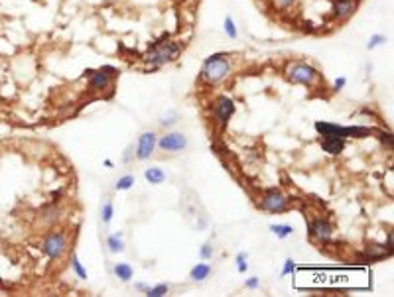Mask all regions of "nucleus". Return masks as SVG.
Instances as JSON below:
<instances>
[{"label":"nucleus","instance_id":"27","mask_svg":"<svg viewBox=\"0 0 394 297\" xmlns=\"http://www.w3.org/2000/svg\"><path fill=\"white\" fill-rule=\"evenodd\" d=\"M57 217H59V209H57V207H49V209L44 211V219H46L47 223L57 221Z\"/></svg>","mask_w":394,"mask_h":297},{"label":"nucleus","instance_id":"29","mask_svg":"<svg viewBox=\"0 0 394 297\" xmlns=\"http://www.w3.org/2000/svg\"><path fill=\"white\" fill-rule=\"evenodd\" d=\"M199 256H201V260H211L213 258V246L211 244H203L201 246V252H199Z\"/></svg>","mask_w":394,"mask_h":297},{"label":"nucleus","instance_id":"17","mask_svg":"<svg viewBox=\"0 0 394 297\" xmlns=\"http://www.w3.org/2000/svg\"><path fill=\"white\" fill-rule=\"evenodd\" d=\"M107 246H109V250L113 252V254H118V252L124 250V240H122V232H115V234H111V236L107 238Z\"/></svg>","mask_w":394,"mask_h":297},{"label":"nucleus","instance_id":"15","mask_svg":"<svg viewBox=\"0 0 394 297\" xmlns=\"http://www.w3.org/2000/svg\"><path fill=\"white\" fill-rule=\"evenodd\" d=\"M113 272H115V275L120 279V281H130V279H132V275H134L132 266H130V264H124V262L116 264L115 268H113Z\"/></svg>","mask_w":394,"mask_h":297},{"label":"nucleus","instance_id":"32","mask_svg":"<svg viewBox=\"0 0 394 297\" xmlns=\"http://www.w3.org/2000/svg\"><path fill=\"white\" fill-rule=\"evenodd\" d=\"M345 85H347V79H345V77H339V79H335V83H333V91H341Z\"/></svg>","mask_w":394,"mask_h":297},{"label":"nucleus","instance_id":"20","mask_svg":"<svg viewBox=\"0 0 394 297\" xmlns=\"http://www.w3.org/2000/svg\"><path fill=\"white\" fill-rule=\"evenodd\" d=\"M113 215H115V207H113V201H105V205L101 209V219L105 225H109L113 221Z\"/></svg>","mask_w":394,"mask_h":297},{"label":"nucleus","instance_id":"10","mask_svg":"<svg viewBox=\"0 0 394 297\" xmlns=\"http://www.w3.org/2000/svg\"><path fill=\"white\" fill-rule=\"evenodd\" d=\"M115 77H116V69H113V67H103V69H99V71H93V73H91V89H93V91L109 89Z\"/></svg>","mask_w":394,"mask_h":297},{"label":"nucleus","instance_id":"13","mask_svg":"<svg viewBox=\"0 0 394 297\" xmlns=\"http://www.w3.org/2000/svg\"><path fill=\"white\" fill-rule=\"evenodd\" d=\"M357 8V2L355 0H335L333 2V16L335 18H349Z\"/></svg>","mask_w":394,"mask_h":297},{"label":"nucleus","instance_id":"22","mask_svg":"<svg viewBox=\"0 0 394 297\" xmlns=\"http://www.w3.org/2000/svg\"><path fill=\"white\" fill-rule=\"evenodd\" d=\"M132 185H134V175H122V177L116 181L115 187L118 191H128Z\"/></svg>","mask_w":394,"mask_h":297},{"label":"nucleus","instance_id":"8","mask_svg":"<svg viewBox=\"0 0 394 297\" xmlns=\"http://www.w3.org/2000/svg\"><path fill=\"white\" fill-rule=\"evenodd\" d=\"M158 146L162 152H168V154H178L182 150L187 148V136L182 134V132H170L158 140Z\"/></svg>","mask_w":394,"mask_h":297},{"label":"nucleus","instance_id":"9","mask_svg":"<svg viewBox=\"0 0 394 297\" xmlns=\"http://www.w3.org/2000/svg\"><path fill=\"white\" fill-rule=\"evenodd\" d=\"M156 146H158L156 134H154V132H144V134H140L138 136V144H136L134 154H136V158H138L140 161H144L154 154Z\"/></svg>","mask_w":394,"mask_h":297},{"label":"nucleus","instance_id":"4","mask_svg":"<svg viewBox=\"0 0 394 297\" xmlns=\"http://www.w3.org/2000/svg\"><path fill=\"white\" fill-rule=\"evenodd\" d=\"M286 77L288 81L292 83H300V85H305V87H313L320 79V73L318 69L311 67L309 63H303V61H294L286 67Z\"/></svg>","mask_w":394,"mask_h":297},{"label":"nucleus","instance_id":"33","mask_svg":"<svg viewBox=\"0 0 394 297\" xmlns=\"http://www.w3.org/2000/svg\"><path fill=\"white\" fill-rule=\"evenodd\" d=\"M132 150H134V146H128V148L124 150V154H122V161H124V163H128V161H130V158H132V154H134Z\"/></svg>","mask_w":394,"mask_h":297},{"label":"nucleus","instance_id":"3","mask_svg":"<svg viewBox=\"0 0 394 297\" xmlns=\"http://www.w3.org/2000/svg\"><path fill=\"white\" fill-rule=\"evenodd\" d=\"M316 130L322 134V136H335V138H343L347 140L351 136L357 138H367L371 134V128H363V126H339V124H333V122H316Z\"/></svg>","mask_w":394,"mask_h":297},{"label":"nucleus","instance_id":"34","mask_svg":"<svg viewBox=\"0 0 394 297\" xmlns=\"http://www.w3.org/2000/svg\"><path fill=\"white\" fill-rule=\"evenodd\" d=\"M278 8H290L292 4H296V0H274Z\"/></svg>","mask_w":394,"mask_h":297},{"label":"nucleus","instance_id":"7","mask_svg":"<svg viewBox=\"0 0 394 297\" xmlns=\"http://www.w3.org/2000/svg\"><path fill=\"white\" fill-rule=\"evenodd\" d=\"M260 207L264 211H270V213H284L288 209V199H286L284 193H280L278 189H270L262 195Z\"/></svg>","mask_w":394,"mask_h":297},{"label":"nucleus","instance_id":"18","mask_svg":"<svg viewBox=\"0 0 394 297\" xmlns=\"http://www.w3.org/2000/svg\"><path fill=\"white\" fill-rule=\"evenodd\" d=\"M392 250H388L386 246H380V244H369V248H367V254H369V258L371 260H378V258H384V256H388Z\"/></svg>","mask_w":394,"mask_h":297},{"label":"nucleus","instance_id":"21","mask_svg":"<svg viewBox=\"0 0 394 297\" xmlns=\"http://www.w3.org/2000/svg\"><path fill=\"white\" fill-rule=\"evenodd\" d=\"M170 291V285L168 283H158L156 287H148L146 289V295L148 297H162Z\"/></svg>","mask_w":394,"mask_h":297},{"label":"nucleus","instance_id":"25","mask_svg":"<svg viewBox=\"0 0 394 297\" xmlns=\"http://www.w3.org/2000/svg\"><path fill=\"white\" fill-rule=\"evenodd\" d=\"M225 34H227V36H229L231 40H237V38H239L237 26H234V22H232L231 16H227V18H225Z\"/></svg>","mask_w":394,"mask_h":297},{"label":"nucleus","instance_id":"12","mask_svg":"<svg viewBox=\"0 0 394 297\" xmlns=\"http://www.w3.org/2000/svg\"><path fill=\"white\" fill-rule=\"evenodd\" d=\"M322 150L331 154V156H339L343 150H345V140L343 138H335V136H324L322 138Z\"/></svg>","mask_w":394,"mask_h":297},{"label":"nucleus","instance_id":"36","mask_svg":"<svg viewBox=\"0 0 394 297\" xmlns=\"http://www.w3.org/2000/svg\"><path fill=\"white\" fill-rule=\"evenodd\" d=\"M0 287H4V279H2V275H0Z\"/></svg>","mask_w":394,"mask_h":297},{"label":"nucleus","instance_id":"1","mask_svg":"<svg viewBox=\"0 0 394 297\" xmlns=\"http://www.w3.org/2000/svg\"><path fill=\"white\" fill-rule=\"evenodd\" d=\"M229 71H231L229 55H227V53H215V55H211V57H207V59L203 61L201 77H203L207 83L215 85V83L223 81V79L229 75Z\"/></svg>","mask_w":394,"mask_h":297},{"label":"nucleus","instance_id":"6","mask_svg":"<svg viewBox=\"0 0 394 297\" xmlns=\"http://www.w3.org/2000/svg\"><path fill=\"white\" fill-rule=\"evenodd\" d=\"M65 246H67L65 236H63L61 232H51V234H47V238L44 240L42 250H44V254H46L47 258L57 260V258L65 252Z\"/></svg>","mask_w":394,"mask_h":297},{"label":"nucleus","instance_id":"24","mask_svg":"<svg viewBox=\"0 0 394 297\" xmlns=\"http://www.w3.org/2000/svg\"><path fill=\"white\" fill-rule=\"evenodd\" d=\"M71 266H73L75 274L79 275V279H87V272L83 270V266H81V262H79V256H77V254H73V256H71Z\"/></svg>","mask_w":394,"mask_h":297},{"label":"nucleus","instance_id":"31","mask_svg":"<svg viewBox=\"0 0 394 297\" xmlns=\"http://www.w3.org/2000/svg\"><path fill=\"white\" fill-rule=\"evenodd\" d=\"M245 287H247V289H256V287H260V279H258V277H251V279H247Z\"/></svg>","mask_w":394,"mask_h":297},{"label":"nucleus","instance_id":"23","mask_svg":"<svg viewBox=\"0 0 394 297\" xmlns=\"http://www.w3.org/2000/svg\"><path fill=\"white\" fill-rule=\"evenodd\" d=\"M247 260H249V254H247V252H239V256H237V272H239V274H245V272L249 270Z\"/></svg>","mask_w":394,"mask_h":297},{"label":"nucleus","instance_id":"2","mask_svg":"<svg viewBox=\"0 0 394 297\" xmlns=\"http://www.w3.org/2000/svg\"><path fill=\"white\" fill-rule=\"evenodd\" d=\"M180 51H182V46L178 42H160L144 55V61L152 67H162L166 63L174 61L180 55Z\"/></svg>","mask_w":394,"mask_h":297},{"label":"nucleus","instance_id":"26","mask_svg":"<svg viewBox=\"0 0 394 297\" xmlns=\"http://www.w3.org/2000/svg\"><path fill=\"white\" fill-rule=\"evenodd\" d=\"M384 42H386V36H382V34H374V36H371V40H369L367 47H369V49H374V47L382 46Z\"/></svg>","mask_w":394,"mask_h":297},{"label":"nucleus","instance_id":"5","mask_svg":"<svg viewBox=\"0 0 394 297\" xmlns=\"http://www.w3.org/2000/svg\"><path fill=\"white\" fill-rule=\"evenodd\" d=\"M234 115V103H232L231 96H219L213 105V116L215 120L219 122L221 128H225L231 120V116Z\"/></svg>","mask_w":394,"mask_h":297},{"label":"nucleus","instance_id":"11","mask_svg":"<svg viewBox=\"0 0 394 297\" xmlns=\"http://www.w3.org/2000/svg\"><path fill=\"white\" fill-rule=\"evenodd\" d=\"M331 234H333V229H331V225L324 221V219H316L311 225H309V236L311 238H316V240H329L331 238Z\"/></svg>","mask_w":394,"mask_h":297},{"label":"nucleus","instance_id":"19","mask_svg":"<svg viewBox=\"0 0 394 297\" xmlns=\"http://www.w3.org/2000/svg\"><path fill=\"white\" fill-rule=\"evenodd\" d=\"M270 232L276 234V238H288L292 232H294V227L292 225H270Z\"/></svg>","mask_w":394,"mask_h":297},{"label":"nucleus","instance_id":"28","mask_svg":"<svg viewBox=\"0 0 394 297\" xmlns=\"http://www.w3.org/2000/svg\"><path fill=\"white\" fill-rule=\"evenodd\" d=\"M176 120H178V113H174V111H172V113H168V115L162 116L160 124H162V126H172Z\"/></svg>","mask_w":394,"mask_h":297},{"label":"nucleus","instance_id":"16","mask_svg":"<svg viewBox=\"0 0 394 297\" xmlns=\"http://www.w3.org/2000/svg\"><path fill=\"white\" fill-rule=\"evenodd\" d=\"M144 177H146V181L152 183V185H160V183L166 181V173L160 167H148L144 171Z\"/></svg>","mask_w":394,"mask_h":297},{"label":"nucleus","instance_id":"30","mask_svg":"<svg viewBox=\"0 0 394 297\" xmlns=\"http://www.w3.org/2000/svg\"><path fill=\"white\" fill-rule=\"evenodd\" d=\"M294 268H296V264H294V260L292 258H288L286 262H284V268H282V275H288L294 272Z\"/></svg>","mask_w":394,"mask_h":297},{"label":"nucleus","instance_id":"14","mask_svg":"<svg viewBox=\"0 0 394 297\" xmlns=\"http://www.w3.org/2000/svg\"><path fill=\"white\" fill-rule=\"evenodd\" d=\"M209 275H211V264H207V262L195 264V266L191 268V272H189V277H191L193 281H205Z\"/></svg>","mask_w":394,"mask_h":297},{"label":"nucleus","instance_id":"35","mask_svg":"<svg viewBox=\"0 0 394 297\" xmlns=\"http://www.w3.org/2000/svg\"><path fill=\"white\" fill-rule=\"evenodd\" d=\"M136 287H138V289H142V291H146V289H148L144 283H136Z\"/></svg>","mask_w":394,"mask_h":297}]
</instances>
